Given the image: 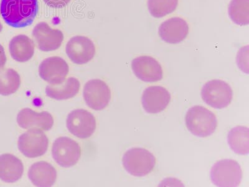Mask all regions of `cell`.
Returning <instances> with one entry per match:
<instances>
[{
    "label": "cell",
    "instance_id": "1",
    "mask_svg": "<svg viewBox=\"0 0 249 187\" xmlns=\"http://www.w3.org/2000/svg\"><path fill=\"white\" fill-rule=\"evenodd\" d=\"M39 10L37 0H1L0 12L8 25L15 28L30 26Z\"/></svg>",
    "mask_w": 249,
    "mask_h": 187
},
{
    "label": "cell",
    "instance_id": "2",
    "mask_svg": "<svg viewBox=\"0 0 249 187\" xmlns=\"http://www.w3.org/2000/svg\"><path fill=\"white\" fill-rule=\"evenodd\" d=\"M187 128L193 135L199 137L210 136L216 130L217 120L215 115L201 106L189 109L186 115Z\"/></svg>",
    "mask_w": 249,
    "mask_h": 187
},
{
    "label": "cell",
    "instance_id": "3",
    "mask_svg": "<svg viewBox=\"0 0 249 187\" xmlns=\"http://www.w3.org/2000/svg\"><path fill=\"white\" fill-rule=\"evenodd\" d=\"M126 172L135 177H144L152 172L156 159L152 153L143 148L129 149L122 159Z\"/></svg>",
    "mask_w": 249,
    "mask_h": 187
},
{
    "label": "cell",
    "instance_id": "4",
    "mask_svg": "<svg viewBox=\"0 0 249 187\" xmlns=\"http://www.w3.org/2000/svg\"><path fill=\"white\" fill-rule=\"evenodd\" d=\"M211 179L217 187H238L242 179L241 166L233 160H219L211 169Z\"/></svg>",
    "mask_w": 249,
    "mask_h": 187
},
{
    "label": "cell",
    "instance_id": "5",
    "mask_svg": "<svg viewBox=\"0 0 249 187\" xmlns=\"http://www.w3.org/2000/svg\"><path fill=\"white\" fill-rule=\"evenodd\" d=\"M202 99L209 106L215 109L228 107L232 102V88L226 82L213 80L207 82L202 87Z\"/></svg>",
    "mask_w": 249,
    "mask_h": 187
},
{
    "label": "cell",
    "instance_id": "6",
    "mask_svg": "<svg viewBox=\"0 0 249 187\" xmlns=\"http://www.w3.org/2000/svg\"><path fill=\"white\" fill-rule=\"evenodd\" d=\"M53 159L64 168L75 166L81 155V147L68 137H60L55 140L52 149Z\"/></svg>",
    "mask_w": 249,
    "mask_h": 187
},
{
    "label": "cell",
    "instance_id": "7",
    "mask_svg": "<svg viewBox=\"0 0 249 187\" xmlns=\"http://www.w3.org/2000/svg\"><path fill=\"white\" fill-rule=\"evenodd\" d=\"M48 138L39 129H31L20 136L18 149L24 156L29 158L41 157L47 152Z\"/></svg>",
    "mask_w": 249,
    "mask_h": 187
},
{
    "label": "cell",
    "instance_id": "8",
    "mask_svg": "<svg viewBox=\"0 0 249 187\" xmlns=\"http://www.w3.org/2000/svg\"><path fill=\"white\" fill-rule=\"evenodd\" d=\"M67 128L71 134L81 139L90 137L96 129V119L92 113L85 110L71 111L66 121Z\"/></svg>",
    "mask_w": 249,
    "mask_h": 187
},
{
    "label": "cell",
    "instance_id": "9",
    "mask_svg": "<svg viewBox=\"0 0 249 187\" xmlns=\"http://www.w3.org/2000/svg\"><path fill=\"white\" fill-rule=\"evenodd\" d=\"M83 96L86 104L90 108L101 111L108 106L111 100V90L102 80H91L84 86Z\"/></svg>",
    "mask_w": 249,
    "mask_h": 187
},
{
    "label": "cell",
    "instance_id": "10",
    "mask_svg": "<svg viewBox=\"0 0 249 187\" xmlns=\"http://www.w3.org/2000/svg\"><path fill=\"white\" fill-rule=\"evenodd\" d=\"M67 55L78 65H82L90 62L94 57L95 47L91 39L82 35L72 37L67 44Z\"/></svg>",
    "mask_w": 249,
    "mask_h": 187
},
{
    "label": "cell",
    "instance_id": "11",
    "mask_svg": "<svg viewBox=\"0 0 249 187\" xmlns=\"http://www.w3.org/2000/svg\"><path fill=\"white\" fill-rule=\"evenodd\" d=\"M32 34L37 48L44 52L58 50L64 38L61 31L51 28L45 22L37 24Z\"/></svg>",
    "mask_w": 249,
    "mask_h": 187
},
{
    "label": "cell",
    "instance_id": "12",
    "mask_svg": "<svg viewBox=\"0 0 249 187\" xmlns=\"http://www.w3.org/2000/svg\"><path fill=\"white\" fill-rule=\"evenodd\" d=\"M133 73L144 82H157L163 79V69L159 62L150 56H140L132 62Z\"/></svg>",
    "mask_w": 249,
    "mask_h": 187
},
{
    "label": "cell",
    "instance_id": "13",
    "mask_svg": "<svg viewBox=\"0 0 249 187\" xmlns=\"http://www.w3.org/2000/svg\"><path fill=\"white\" fill-rule=\"evenodd\" d=\"M68 64L62 58H47L40 64L39 74L42 79L51 85L62 83L69 73Z\"/></svg>",
    "mask_w": 249,
    "mask_h": 187
},
{
    "label": "cell",
    "instance_id": "14",
    "mask_svg": "<svg viewBox=\"0 0 249 187\" xmlns=\"http://www.w3.org/2000/svg\"><path fill=\"white\" fill-rule=\"evenodd\" d=\"M171 101V95L163 86H152L144 90L142 97L144 110L156 114L165 110Z\"/></svg>",
    "mask_w": 249,
    "mask_h": 187
},
{
    "label": "cell",
    "instance_id": "15",
    "mask_svg": "<svg viewBox=\"0 0 249 187\" xmlns=\"http://www.w3.org/2000/svg\"><path fill=\"white\" fill-rule=\"evenodd\" d=\"M189 31L190 28L185 20L175 17L161 23L159 34L161 39L168 44H179L188 36Z\"/></svg>",
    "mask_w": 249,
    "mask_h": 187
},
{
    "label": "cell",
    "instance_id": "16",
    "mask_svg": "<svg viewBox=\"0 0 249 187\" xmlns=\"http://www.w3.org/2000/svg\"><path fill=\"white\" fill-rule=\"evenodd\" d=\"M17 122L21 128L26 130L39 129L48 131L53 128L54 119L47 111L36 113L30 108H24L18 114Z\"/></svg>",
    "mask_w": 249,
    "mask_h": 187
},
{
    "label": "cell",
    "instance_id": "17",
    "mask_svg": "<svg viewBox=\"0 0 249 187\" xmlns=\"http://www.w3.org/2000/svg\"><path fill=\"white\" fill-rule=\"evenodd\" d=\"M28 177L35 186L50 187L56 181L57 172L52 165L41 161L30 167Z\"/></svg>",
    "mask_w": 249,
    "mask_h": 187
},
{
    "label": "cell",
    "instance_id": "18",
    "mask_svg": "<svg viewBox=\"0 0 249 187\" xmlns=\"http://www.w3.org/2000/svg\"><path fill=\"white\" fill-rule=\"evenodd\" d=\"M23 164L18 158L10 153L0 155V179L6 183H14L23 176Z\"/></svg>",
    "mask_w": 249,
    "mask_h": 187
},
{
    "label": "cell",
    "instance_id": "19",
    "mask_svg": "<svg viewBox=\"0 0 249 187\" xmlns=\"http://www.w3.org/2000/svg\"><path fill=\"white\" fill-rule=\"evenodd\" d=\"M9 50L15 61L26 62L34 55L35 43L27 35L20 34L13 37L10 41Z\"/></svg>",
    "mask_w": 249,
    "mask_h": 187
},
{
    "label": "cell",
    "instance_id": "20",
    "mask_svg": "<svg viewBox=\"0 0 249 187\" xmlns=\"http://www.w3.org/2000/svg\"><path fill=\"white\" fill-rule=\"evenodd\" d=\"M81 84L77 79L70 77L62 83L50 85L46 88V94L51 99L64 100L75 97L79 92Z\"/></svg>",
    "mask_w": 249,
    "mask_h": 187
},
{
    "label": "cell",
    "instance_id": "21",
    "mask_svg": "<svg viewBox=\"0 0 249 187\" xmlns=\"http://www.w3.org/2000/svg\"><path fill=\"white\" fill-rule=\"evenodd\" d=\"M228 142L233 152L239 155H248L249 130L248 127L237 126L232 128L228 134Z\"/></svg>",
    "mask_w": 249,
    "mask_h": 187
},
{
    "label": "cell",
    "instance_id": "22",
    "mask_svg": "<svg viewBox=\"0 0 249 187\" xmlns=\"http://www.w3.org/2000/svg\"><path fill=\"white\" fill-rule=\"evenodd\" d=\"M21 85V78L14 69L0 70V95L8 96L18 90Z\"/></svg>",
    "mask_w": 249,
    "mask_h": 187
},
{
    "label": "cell",
    "instance_id": "23",
    "mask_svg": "<svg viewBox=\"0 0 249 187\" xmlns=\"http://www.w3.org/2000/svg\"><path fill=\"white\" fill-rule=\"evenodd\" d=\"M233 23L244 26L249 23V0H232L228 10Z\"/></svg>",
    "mask_w": 249,
    "mask_h": 187
},
{
    "label": "cell",
    "instance_id": "24",
    "mask_svg": "<svg viewBox=\"0 0 249 187\" xmlns=\"http://www.w3.org/2000/svg\"><path fill=\"white\" fill-rule=\"evenodd\" d=\"M149 12L157 18L174 12L178 5V0H148Z\"/></svg>",
    "mask_w": 249,
    "mask_h": 187
},
{
    "label": "cell",
    "instance_id": "25",
    "mask_svg": "<svg viewBox=\"0 0 249 187\" xmlns=\"http://www.w3.org/2000/svg\"><path fill=\"white\" fill-rule=\"evenodd\" d=\"M47 5L54 8L65 7L71 1V0H44Z\"/></svg>",
    "mask_w": 249,
    "mask_h": 187
},
{
    "label": "cell",
    "instance_id": "26",
    "mask_svg": "<svg viewBox=\"0 0 249 187\" xmlns=\"http://www.w3.org/2000/svg\"><path fill=\"white\" fill-rule=\"evenodd\" d=\"M6 59L5 51H4L3 47L0 44V69L3 68L5 66Z\"/></svg>",
    "mask_w": 249,
    "mask_h": 187
},
{
    "label": "cell",
    "instance_id": "27",
    "mask_svg": "<svg viewBox=\"0 0 249 187\" xmlns=\"http://www.w3.org/2000/svg\"><path fill=\"white\" fill-rule=\"evenodd\" d=\"M2 30H3V26H2L1 22H0V33L1 32Z\"/></svg>",
    "mask_w": 249,
    "mask_h": 187
}]
</instances>
